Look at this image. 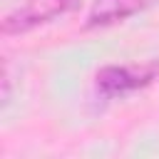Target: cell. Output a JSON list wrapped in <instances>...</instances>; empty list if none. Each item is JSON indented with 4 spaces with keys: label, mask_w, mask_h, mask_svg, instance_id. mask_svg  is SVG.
Segmentation results:
<instances>
[{
    "label": "cell",
    "mask_w": 159,
    "mask_h": 159,
    "mask_svg": "<svg viewBox=\"0 0 159 159\" xmlns=\"http://www.w3.org/2000/svg\"><path fill=\"white\" fill-rule=\"evenodd\" d=\"M72 5V0H27L22 7H17L15 12H10L5 17V32H22L30 30L32 25L47 22L55 15L65 12Z\"/></svg>",
    "instance_id": "obj_1"
},
{
    "label": "cell",
    "mask_w": 159,
    "mask_h": 159,
    "mask_svg": "<svg viewBox=\"0 0 159 159\" xmlns=\"http://www.w3.org/2000/svg\"><path fill=\"white\" fill-rule=\"evenodd\" d=\"M152 75H139V72H132L127 67H107L99 72V89L104 94H122V92H129L139 84H144Z\"/></svg>",
    "instance_id": "obj_2"
}]
</instances>
